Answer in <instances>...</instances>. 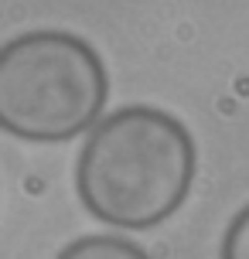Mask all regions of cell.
<instances>
[{
  "label": "cell",
  "mask_w": 249,
  "mask_h": 259,
  "mask_svg": "<svg viewBox=\"0 0 249 259\" xmlns=\"http://www.w3.org/2000/svg\"><path fill=\"white\" fill-rule=\"evenodd\" d=\"M55 259H150L144 249L130 242V239H116V235H86L68 242Z\"/></svg>",
  "instance_id": "cell-3"
},
{
  "label": "cell",
  "mask_w": 249,
  "mask_h": 259,
  "mask_svg": "<svg viewBox=\"0 0 249 259\" xmlns=\"http://www.w3.org/2000/svg\"><path fill=\"white\" fill-rule=\"evenodd\" d=\"M109 96L106 65L68 31H31L0 48V130L58 143L92 130Z\"/></svg>",
  "instance_id": "cell-2"
},
{
  "label": "cell",
  "mask_w": 249,
  "mask_h": 259,
  "mask_svg": "<svg viewBox=\"0 0 249 259\" xmlns=\"http://www.w3.org/2000/svg\"><path fill=\"white\" fill-rule=\"evenodd\" d=\"M191 181L195 140L181 119L154 106H127L96 123L75 167L86 211L130 232L168 222Z\"/></svg>",
  "instance_id": "cell-1"
},
{
  "label": "cell",
  "mask_w": 249,
  "mask_h": 259,
  "mask_svg": "<svg viewBox=\"0 0 249 259\" xmlns=\"http://www.w3.org/2000/svg\"><path fill=\"white\" fill-rule=\"evenodd\" d=\"M222 259H249V205L239 208L222 235Z\"/></svg>",
  "instance_id": "cell-4"
}]
</instances>
